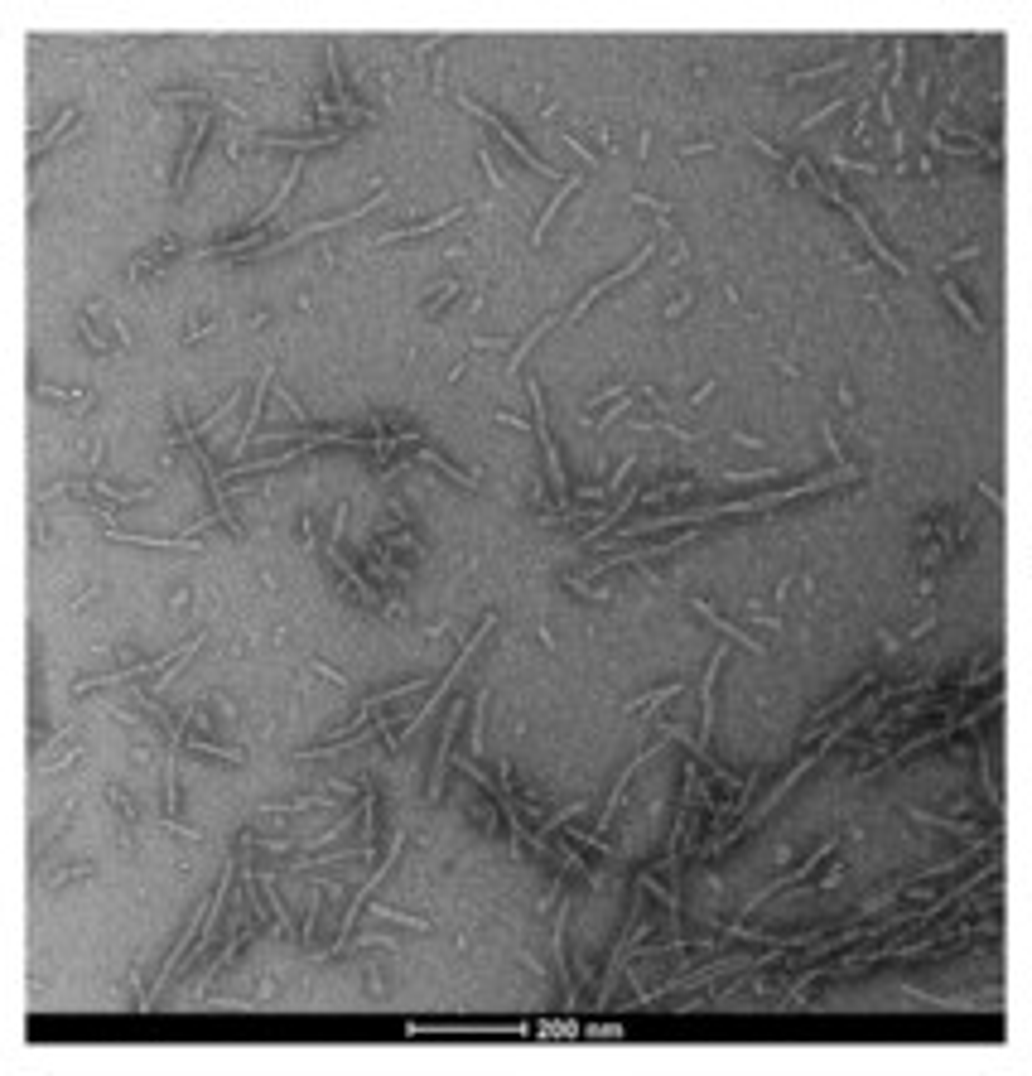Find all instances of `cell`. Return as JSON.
Returning a JSON list of instances; mask_svg holds the SVG:
<instances>
[{
  "label": "cell",
  "mask_w": 1032,
  "mask_h": 1076,
  "mask_svg": "<svg viewBox=\"0 0 1032 1076\" xmlns=\"http://www.w3.org/2000/svg\"><path fill=\"white\" fill-rule=\"evenodd\" d=\"M343 131H328V136H309V140H290V136H261V145H275V150H324V145H338Z\"/></svg>",
  "instance_id": "9"
},
{
  "label": "cell",
  "mask_w": 1032,
  "mask_h": 1076,
  "mask_svg": "<svg viewBox=\"0 0 1032 1076\" xmlns=\"http://www.w3.org/2000/svg\"><path fill=\"white\" fill-rule=\"evenodd\" d=\"M565 922H570V903L560 908V922H555V966H560V985H565V1009H579V985H574V970L565 961Z\"/></svg>",
  "instance_id": "6"
},
{
  "label": "cell",
  "mask_w": 1032,
  "mask_h": 1076,
  "mask_svg": "<svg viewBox=\"0 0 1032 1076\" xmlns=\"http://www.w3.org/2000/svg\"><path fill=\"white\" fill-rule=\"evenodd\" d=\"M492 623H497V613H488V618H483V623H478V633L468 637V647H463L459 657H454V666H449V671H444V676H439V686H435V695H425V710H420V715L410 719L406 729H401V734H391V744H401V739H406V734H415V729H420V724H425V719H430V710H435L439 700H444V695H449V690H454V681H459L463 676V666H468V657H473V652H478V642H483V637H488V628Z\"/></svg>",
  "instance_id": "1"
},
{
  "label": "cell",
  "mask_w": 1032,
  "mask_h": 1076,
  "mask_svg": "<svg viewBox=\"0 0 1032 1076\" xmlns=\"http://www.w3.org/2000/svg\"><path fill=\"white\" fill-rule=\"evenodd\" d=\"M941 295L951 300V309H955V314H960V319H965V324H970V329H975V333H984V319H979L975 309H970V300L960 295V285H955L951 276H941Z\"/></svg>",
  "instance_id": "10"
},
{
  "label": "cell",
  "mask_w": 1032,
  "mask_h": 1076,
  "mask_svg": "<svg viewBox=\"0 0 1032 1076\" xmlns=\"http://www.w3.org/2000/svg\"><path fill=\"white\" fill-rule=\"evenodd\" d=\"M584 1038H623V1023H589Z\"/></svg>",
  "instance_id": "15"
},
{
  "label": "cell",
  "mask_w": 1032,
  "mask_h": 1076,
  "mask_svg": "<svg viewBox=\"0 0 1032 1076\" xmlns=\"http://www.w3.org/2000/svg\"><path fill=\"white\" fill-rule=\"evenodd\" d=\"M531 1033H541V1038H584L579 1023H536Z\"/></svg>",
  "instance_id": "14"
},
{
  "label": "cell",
  "mask_w": 1032,
  "mask_h": 1076,
  "mask_svg": "<svg viewBox=\"0 0 1032 1076\" xmlns=\"http://www.w3.org/2000/svg\"><path fill=\"white\" fill-rule=\"evenodd\" d=\"M463 218V208H449V213H439V218H430L425 227H401V232H381V237H372V247H386V242H401V237H425V232H439V227H449V222H459Z\"/></svg>",
  "instance_id": "7"
},
{
  "label": "cell",
  "mask_w": 1032,
  "mask_h": 1076,
  "mask_svg": "<svg viewBox=\"0 0 1032 1076\" xmlns=\"http://www.w3.org/2000/svg\"><path fill=\"white\" fill-rule=\"evenodd\" d=\"M652 251H656V247H642V251H637V256H632V261H627V266H623V271H613V276H603V280H598V285H589V290H584V295L574 300V309H565V314H555V324H574V319H579V314H584V309H589V304H594L598 295H608V290H613V285H623V280L632 276V271H642V266L652 261Z\"/></svg>",
  "instance_id": "2"
},
{
  "label": "cell",
  "mask_w": 1032,
  "mask_h": 1076,
  "mask_svg": "<svg viewBox=\"0 0 1032 1076\" xmlns=\"http://www.w3.org/2000/svg\"><path fill=\"white\" fill-rule=\"evenodd\" d=\"M579 184H584V179H579V174H570V179H565V184H560V194L550 198V208H545V213H541V222H536V237H531V242H536V247H541V237H545V227H550V218H555V213H560V208H565V198H570L574 189H579Z\"/></svg>",
  "instance_id": "11"
},
{
  "label": "cell",
  "mask_w": 1032,
  "mask_h": 1076,
  "mask_svg": "<svg viewBox=\"0 0 1032 1076\" xmlns=\"http://www.w3.org/2000/svg\"><path fill=\"white\" fill-rule=\"evenodd\" d=\"M483 744H488V690H478V700H473V753L468 758H483Z\"/></svg>",
  "instance_id": "12"
},
{
  "label": "cell",
  "mask_w": 1032,
  "mask_h": 1076,
  "mask_svg": "<svg viewBox=\"0 0 1032 1076\" xmlns=\"http://www.w3.org/2000/svg\"><path fill=\"white\" fill-rule=\"evenodd\" d=\"M637 888H647L652 898H661V908L671 912V917H680V898H676V888H666V883H656L652 874H637Z\"/></svg>",
  "instance_id": "13"
},
{
  "label": "cell",
  "mask_w": 1032,
  "mask_h": 1076,
  "mask_svg": "<svg viewBox=\"0 0 1032 1076\" xmlns=\"http://www.w3.org/2000/svg\"><path fill=\"white\" fill-rule=\"evenodd\" d=\"M459 102H463V111H473V116H478V121H488L492 131H497V136H502V140H507V145H512V155H521V160H526V165H531V169H541V174H555V169L545 165L541 155H531V150H526V140L516 136V131H512V126H507V121H502V116H492L488 107H478V102H473V97H459Z\"/></svg>",
  "instance_id": "4"
},
{
  "label": "cell",
  "mask_w": 1032,
  "mask_h": 1076,
  "mask_svg": "<svg viewBox=\"0 0 1032 1076\" xmlns=\"http://www.w3.org/2000/svg\"><path fill=\"white\" fill-rule=\"evenodd\" d=\"M531 387V401H536V435L545 444V469H550V483H555V493L565 497L570 493V478H565V464H560V449L550 440V430H545V401H541V382H526Z\"/></svg>",
  "instance_id": "3"
},
{
  "label": "cell",
  "mask_w": 1032,
  "mask_h": 1076,
  "mask_svg": "<svg viewBox=\"0 0 1032 1076\" xmlns=\"http://www.w3.org/2000/svg\"><path fill=\"white\" fill-rule=\"evenodd\" d=\"M695 613H705V618H709V623H714V628H719V633H729V637H734V642H738V647H748V652H753V657H767V652H762V647H758V637L738 633L734 623H729V618H719V613H714V608H709L705 599H695Z\"/></svg>",
  "instance_id": "8"
},
{
  "label": "cell",
  "mask_w": 1032,
  "mask_h": 1076,
  "mask_svg": "<svg viewBox=\"0 0 1032 1076\" xmlns=\"http://www.w3.org/2000/svg\"><path fill=\"white\" fill-rule=\"evenodd\" d=\"M459 719H463V700H459V705H449V719H444V734H439L435 773H430V801H439V792H444V773H449V758H454V734H459Z\"/></svg>",
  "instance_id": "5"
}]
</instances>
